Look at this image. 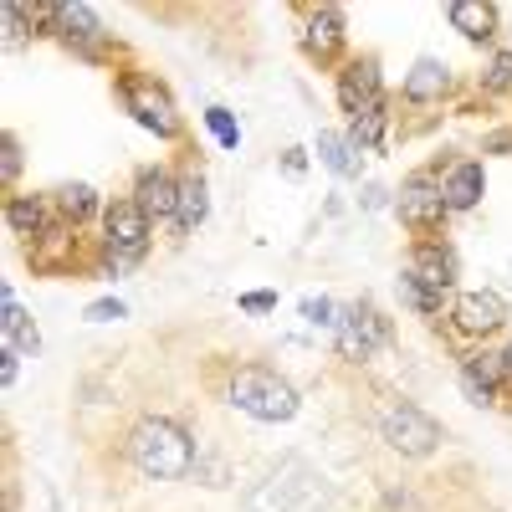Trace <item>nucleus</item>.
<instances>
[{"label": "nucleus", "mask_w": 512, "mask_h": 512, "mask_svg": "<svg viewBox=\"0 0 512 512\" xmlns=\"http://www.w3.org/2000/svg\"><path fill=\"white\" fill-rule=\"evenodd\" d=\"M128 461H134V472L149 477V482H180L195 466V441L180 420L144 415L134 431H128Z\"/></svg>", "instance_id": "1"}, {"label": "nucleus", "mask_w": 512, "mask_h": 512, "mask_svg": "<svg viewBox=\"0 0 512 512\" xmlns=\"http://www.w3.org/2000/svg\"><path fill=\"white\" fill-rule=\"evenodd\" d=\"M328 482L308 456H282L272 472L246 492V512H328Z\"/></svg>", "instance_id": "2"}, {"label": "nucleus", "mask_w": 512, "mask_h": 512, "mask_svg": "<svg viewBox=\"0 0 512 512\" xmlns=\"http://www.w3.org/2000/svg\"><path fill=\"white\" fill-rule=\"evenodd\" d=\"M231 405L241 410V415H251V420H267V425H277V420H292L297 415V390L277 374V369H267V364H246V369H236L231 374Z\"/></svg>", "instance_id": "3"}, {"label": "nucleus", "mask_w": 512, "mask_h": 512, "mask_svg": "<svg viewBox=\"0 0 512 512\" xmlns=\"http://www.w3.org/2000/svg\"><path fill=\"white\" fill-rule=\"evenodd\" d=\"M379 441L400 456H431L441 446V425L410 400H390L379 410Z\"/></svg>", "instance_id": "4"}, {"label": "nucleus", "mask_w": 512, "mask_h": 512, "mask_svg": "<svg viewBox=\"0 0 512 512\" xmlns=\"http://www.w3.org/2000/svg\"><path fill=\"white\" fill-rule=\"evenodd\" d=\"M103 246L113 256V267L139 262L144 246H149V216L139 210V200H113L103 210Z\"/></svg>", "instance_id": "5"}, {"label": "nucleus", "mask_w": 512, "mask_h": 512, "mask_svg": "<svg viewBox=\"0 0 512 512\" xmlns=\"http://www.w3.org/2000/svg\"><path fill=\"white\" fill-rule=\"evenodd\" d=\"M338 354H344L349 364H364L374 349L390 344V318H384L374 303H354L344 308V318H338Z\"/></svg>", "instance_id": "6"}, {"label": "nucleus", "mask_w": 512, "mask_h": 512, "mask_svg": "<svg viewBox=\"0 0 512 512\" xmlns=\"http://www.w3.org/2000/svg\"><path fill=\"white\" fill-rule=\"evenodd\" d=\"M123 103H128V113H134L144 128H154L159 139H175V134H180L175 103H169V93L159 88V82H149V77H123Z\"/></svg>", "instance_id": "7"}, {"label": "nucleus", "mask_w": 512, "mask_h": 512, "mask_svg": "<svg viewBox=\"0 0 512 512\" xmlns=\"http://www.w3.org/2000/svg\"><path fill=\"white\" fill-rule=\"evenodd\" d=\"M395 210H400V221H405L410 231H431V226L446 221V210H451V205H446V190H441L431 175H415V180L400 185Z\"/></svg>", "instance_id": "8"}, {"label": "nucleus", "mask_w": 512, "mask_h": 512, "mask_svg": "<svg viewBox=\"0 0 512 512\" xmlns=\"http://www.w3.org/2000/svg\"><path fill=\"white\" fill-rule=\"evenodd\" d=\"M502 323H507V303H502L492 287L456 297V328H461L466 338H487V333H497Z\"/></svg>", "instance_id": "9"}, {"label": "nucleus", "mask_w": 512, "mask_h": 512, "mask_svg": "<svg viewBox=\"0 0 512 512\" xmlns=\"http://www.w3.org/2000/svg\"><path fill=\"white\" fill-rule=\"evenodd\" d=\"M338 103H344V113H354V118L384 108L379 103V67L374 62H354L349 72H338Z\"/></svg>", "instance_id": "10"}, {"label": "nucleus", "mask_w": 512, "mask_h": 512, "mask_svg": "<svg viewBox=\"0 0 512 512\" xmlns=\"http://www.w3.org/2000/svg\"><path fill=\"white\" fill-rule=\"evenodd\" d=\"M502 384H507L502 354H472V359L461 364V390H466V400H472V405H492Z\"/></svg>", "instance_id": "11"}, {"label": "nucleus", "mask_w": 512, "mask_h": 512, "mask_svg": "<svg viewBox=\"0 0 512 512\" xmlns=\"http://www.w3.org/2000/svg\"><path fill=\"white\" fill-rule=\"evenodd\" d=\"M180 205V180L169 175V169H144L139 175V210L149 221H169Z\"/></svg>", "instance_id": "12"}, {"label": "nucleus", "mask_w": 512, "mask_h": 512, "mask_svg": "<svg viewBox=\"0 0 512 512\" xmlns=\"http://www.w3.org/2000/svg\"><path fill=\"white\" fill-rule=\"evenodd\" d=\"M405 272H415L420 282H431V287L451 292V282H456V251H451V246H436V241H425V246H415V256H410Z\"/></svg>", "instance_id": "13"}, {"label": "nucleus", "mask_w": 512, "mask_h": 512, "mask_svg": "<svg viewBox=\"0 0 512 512\" xmlns=\"http://www.w3.org/2000/svg\"><path fill=\"white\" fill-rule=\"evenodd\" d=\"M303 47H308L313 57H333L338 47H344V11H338V6H318V11L308 16Z\"/></svg>", "instance_id": "14"}, {"label": "nucleus", "mask_w": 512, "mask_h": 512, "mask_svg": "<svg viewBox=\"0 0 512 512\" xmlns=\"http://www.w3.org/2000/svg\"><path fill=\"white\" fill-rule=\"evenodd\" d=\"M446 205L451 210H472L477 200H482V190H487V175H482V164H451V175H446Z\"/></svg>", "instance_id": "15"}, {"label": "nucleus", "mask_w": 512, "mask_h": 512, "mask_svg": "<svg viewBox=\"0 0 512 512\" xmlns=\"http://www.w3.org/2000/svg\"><path fill=\"white\" fill-rule=\"evenodd\" d=\"M451 88V72H446V62H436V57H420L415 67H410V77H405V98L410 103H431V98H441Z\"/></svg>", "instance_id": "16"}, {"label": "nucleus", "mask_w": 512, "mask_h": 512, "mask_svg": "<svg viewBox=\"0 0 512 512\" xmlns=\"http://www.w3.org/2000/svg\"><path fill=\"white\" fill-rule=\"evenodd\" d=\"M0 338H6V349H16V354H36V349H41V333H36L31 313L11 297V287H6V318H0Z\"/></svg>", "instance_id": "17"}, {"label": "nucleus", "mask_w": 512, "mask_h": 512, "mask_svg": "<svg viewBox=\"0 0 512 512\" xmlns=\"http://www.w3.org/2000/svg\"><path fill=\"white\" fill-rule=\"evenodd\" d=\"M6 226L16 231V236H47V200H36V195H16L11 205H6Z\"/></svg>", "instance_id": "18"}, {"label": "nucleus", "mask_w": 512, "mask_h": 512, "mask_svg": "<svg viewBox=\"0 0 512 512\" xmlns=\"http://www.w3.org/2000/svg\"><path fill=\"white\" fill-rule=\"evenodd\" d=\"M57 31H62V41H72V47H93V41L103 36V26H98V16L88 6H57Z\"/></svg>", "instance_id": "19"}, {"label": "nucleus", "mask_w": 512, "mask_h": 512, "mask_svg": "<svg viewBox=\"0 0 512 512\" xmlns=\"http://www.w3.org/2000/svg\"><path fill=\"white\" fill-rule=\"evenodd\" d=\"M451 26L461 36H472V41H487L492 26H497V11L482 6V0H456V6H451Z\"/></svg>", "instance_id": "20"}, {"label": "nucleus", "mask_w": 512, "mask_h": 512, "mask_svg": "<svg viewBox=\"0 0 512 512\" xmlns=\"http://www.w3.org/2000/svg\"><path fill=\"white\" fill-rule=\"evenodd\" d=\"M318 159L333 169V175H359V149L344 139V134H333V128H323V134H318Z\"/></svg>", "instance_id": "21"}, {"label": "nucleus", "mask_w": 512, "mask_h": 512, "mask_svg": "<svg viewBox=\"0 0 512 512\" xmlns=\"http://www.w3.org/2000/svg\"><path fill=\"white\" fill-rule=\"evenodd\" d=\"M205 210H210V200H205V180H200V175L180 180V205H175V226H180V231H195V226L205 221Z\"/></svg>", "instance_id": "22"}, {"label": "nucleus", "mask_w": 512, "mask_h": 512, "mask_svg": "<svg viewBox=\"0 0 512 512\" xmlns=\"http://www.w3.org/2000/svg\"><path fill=\"white\" fill-rule=\"evenodd\" d=\"M400 297H405V308H415L420 318H436L441 303H446V292L431 287V282H420L415 272H400Z\"/></svg>", "instance_id": "23"}, {"label": "nucleus", "mask_w": 512, "mask_h": 512, "mask_svg": "<svg viewBox=\"0 0 512 512\" xmlns=\"http://www.w3.org/2000/svg\"><path fill=\"white\" fill-rule=\"evenodd\" d=\"M349 144L364 154V149H379L384 144V108H374V113H364V118H354V128H349Z\"/></svg>", "instance_id": "24"}, {"label": "nucleus", "mask_w": 512, "mask_h": 512, "mask_svg": "<svg viewBox=\"0 0 512 512\" xmlns=\"http://www.w3.org/2000/svg\"><path fill=\"white\" fill-rule=\"evenodd\" d=\"M57 205H62V216H72V221H88L93 210H98V195H93L88 185H67V190H57Z\"/></svg>", "instance_id": "25"}, {"label": "nucleus", "mask_w": 512, "mask_h": 512, "mask_svg": "<svg viewBox=\"0 0 512 512\" xmlns=\"http://www.w3.org/2000/svg\"><path fill=\"white\" fill-rule=\"evenodd\" d=\"M303 318L318 323V328H338V318H344V313H338L328 297H308V303H303Z\"/></svg>", "instance_id": "26"}, {"label": "nucleus", "mask_w": 512, "mask_h": 512, "mask_svg": "<svg viewBox=\"0 0 512 512\" xmlns=\"http://www.w3.org/2000/svg\"><path fill=\"white\" fill-rule=\"evenodd\" d=\"M205 123L216 128V139H221L226 149H236V144H241V128L231 123V113H226V108H210V113H205Z\"/></svg>", "instance_id": "27"}, {"label": "nucleus", "mask_w": 512, "mask_h": 512, "mask_svg": "<svg viewBox=\"0 0 512 512\" xmlns=\"http://www.w3.org/2000/svg\"><path fill=\"white\" fill-rule=\"evenodd\" d=\"M487 88H512V52L492 57V67H487Z\"/></svg>", "instance_id": "28"}, {"label": "nucleus", "mask_w": 512, "mask_h": 512, "mask_svg": "<svg viewBox=\"0 0 512 512\" xmlns=\"http://www.w3.org/2000/svg\"><path fill=\"white\" fill-rule=\"evenodd\" d=\"M0 149H6V159H0V175L16 180V175H21V144H16V134H6V144H0Z\"/></svg>", "instance_id": "29"}, {"label": "nucleus", "mask_w": 512, "mask_h": 512, "mask_svg": "<svg viewBox=\"0 0 512 512\" xmlns=\"http://www.w3.org/2000/svg\"><path fill=\"white\" fill-rule=\"evenodd\" d=\"M241 308H246V313H272V308H277V297H272V292H246V297H241Z\"/></svg>", "instance_id": "30"}, {"label": "nucleus", "mask_w": 512, "mask_h": 512, "mask_svg": "<svg viewBox=\"0 0 512 512\" xmlns=\"http://www.w3.org/2000/svg\"><path fill=\"white\" fill-rule=\"evenodd\" d=\"M88 318H93V323H113V318H123V303H118V297H113V303H93Z\"/></svg>", "instance_id": "31"}, {"label": "nucleus", "mask_w": 512, "mask_h": 512, "mask_svg": "<svg viewBox=\"0 0 512 512\" xmlns=\"http://www.w3.org/2000/svg\"><path fill=\"white\" fill-rule=\"evenodd\" d=\"M21 354L16 349H0V379H6V384H16V374H21V364H16Z\"/></svg>", "instance_id": "32"}, {"label": "nucleus", "mask_w": 512, "mask_h": 512, "mask_svg": "<svg viewBox=\"0 0 512 512\" xmlns=\"http://www.w3.org/2000/svg\"><path fill=\"white\" fill-rule=\"evenodd\" d=\"M287 175H303V149H287Z\"/></svg>", "instance_id": "33"}, {"label": "nucleus", "mask_w": 512, "mask_h": 512, "mask_svg": "<svg viewBox=\"0 0 512 512\" xmlns=\"http://www.w3.org/2000/svg\"><path fill=\"white\" fill-rule=\"evenodd\" d=\"M502 364H507V379H512V344L502 349Z\"/></svg>", "instance_id": "34"}, {"label": "nucleus", "mask_w": 512, "mask_h": 512, "mask_svg": "<svg viewBox=\"0 0 512 512\" xmlns=\"http://www.w3.org/2000/svg\"><path fill=\"white\" fill-rule=\"evenodd\" d=\"M52 512H62V502H57V497H52Z\"/></svg>", "instance_id": "35"}]
</instances>
